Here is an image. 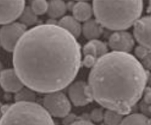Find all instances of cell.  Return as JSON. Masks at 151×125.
I'll return each mask as SVG.
<instances>
[{"label":"cell","mask_w":151,"mask_h":125,"mask_svg":"<svg viewBox=\"0 0 151 125\" xmlns=\"http://www.w3.org/2000/svg\"><path fill=\"white\" fill-rule=\"evenodd\" d=\"M12 63L25 87L52 93L73 83L82 65L81 48L76 38L60 25H39L18 42Z\"/></svg>","instance_id":"cell-1"},{"label":"cell","mask_w":151,"mask_h":125,"mask_svg":"<svg viewBox=\"0 0 151 125\" xmlns=\"http://www.w3.org/2000/svg\"><path fill=\"white\" fill-rule=\"evenodd\" d=\"M148 74L142 64L130 53H106L91 68L88 92L107 110L129 114L144 93Z\"/></svg>","instance_id":"cell-2"},{"label":"cell","mask_w":151,"mask_h":125,"mask_svg":"<svg viewBox=\"0 0 151 125\" xmlns=\"http://www.w3.org/2000/svg\"><path fill=\"white\" fill-rule=\"evenodd\" d=\"M95 18L103 28L124 31L135 25L143 12L142 1H93Z\"/></svg>","instance_id":"cell-3"},{"label":"cell","mask_w":151,"mask_h":125,"mask_svg":"<svg viewBox=\"0 0 151 125\" xmlns=\"http://www.w3.org/2000/svg\"><path fill=\"white\" fill-rule=\"evenodd\" d=\"M0 125H55L45 108L35 102H16L4 111Z\"/></svg>","instance_id":"cell-4"},{"label":"cell","mask_w":151,"mask_h":125,"mask_svg":"<svg viewBox=\"0 0 151 125\" xmlns=\"http://www.w3.org/2000/svg\"><path fill=\"white\" fill-rule=\"evenodd\" d=\"M42 104L50 115L56 118L66 117L71 111L70 101L65 94L60 92L47 94Z\"/></svg>","instance_id":"cell-5"},{"label":"cell","mask_w":151,"mask_h":125,"mask_svg":"<svg viewBox=\"0 0 151 125\" xmlns=\"http://www.w3.org/2000/svg\"><path fill=\"white\" fill-rule=\"evenodd\" d=\"M27 31L21 22H13L0 29V44L7 52H13L21 37Z\"/></svg>","instance_id":"cell-6"},{"label":"cell","mask_w":151,"mask_h":125,"mask_svg":"<svg viewBox=\"0 0 151 125\" xmlns=\"http://www.w3.org/2000/svg\"><path fill=\"white\" fill-rule=\"evenodd\" d=\"M106 53H108V48L106 43L98 39L91 40L83 48V60L82 63L87 68H92L96 61Z\"/></svg>","instance_id":"cell-7"},{"label":"cell","mask_w":151,"mask_h":125,"mask_svg":"<svg viewBox=\"0 0 151 125\" xmlns=\"http://www.w3.org/2000/svg\"><path fill=\"white\" fill-rule=\"evenodd\" d=\"M25 7V1H0V25L13 23L20 18Z\"/></svg>","instance_id":"cell-8"},{"label":"cell","mask_w":151,"mask_h":125,"mask_svg":"<svg viewBox=\"0 0 151 125\" xmlns=\"http://www.w3.org/2000/svg\"><path fill=\"white\" fill-rule=\"evenodd\" d=\"M134 38L151 52V16L140 18L134 25Z\"/></svg>","instance_id":"cell-9"},{"label":"cell","mask_w":151,"mask_h":125,"mask_svg":"<svg viewBox=\"0 0 151 125\" xmlns=\"http://www.w3.org/2000/svg\"><path fill=\"white\" fill-rule=\"evenodd\" d=\"M135 45V39L130 33L126 31H116L110 35L109 46L114 52H129Z\"/></svg>","instance_id":"cell-10"},{"label":"cell","mask_w":151,"mask_h":125,"mask_svg":"<svg viewBox=\"0 0 151 125\" xmlns=\"http://www.w3.org/2000/svg\"><path fill=\"white\" fill-rule=\"evenodd\" d=\"M68 94L70 101L76 106H83L92 101L88 92V84L83 81L71 83L69 86Z\"/></svg>","instance_id":"cell-11"},{"label":"cell","mask_w":151,"mask_h":125,"mask_svg":"<svg viewBox=\"0 0 151 125\" xmlns=\"http://www.w3.org/2000/svg\"><path fill=\"white\" fill-rule=\"evenodd\" d=\"M0 86L7 92L17 93L24 87V84L14 69H7L0 74Z\"/></svg>","instance_id":"cell-12"},{"label":"cell","mask_w":151,"mask_h":125,"mask_svg":"<svg viewBox=\"0 0 151 125\" xmlns=\"http://www.w3.org/2000/svg\"><path fill=\"white\" fill-rule=\"evenodd\" d=\"M82 33L89 41L96 40L102 35L103 27L96 19H91L84 22L83 25L82 26Z\"/></svg>","instance_id":"cell-13"},{"label":"cell","mask_w":151,"mask_h":125,"mask_svg":"<svg viewBox=\"0 0 151 125\" xmlns=\"http://www.w3.org/2000/svg\"><path fill=\"white\" fill-rule=\"evenodd\" d=\"M73 17L79 22H86L91 20L93 14V9L90 4L87 2H78L72 8Z\"/></svg>","instance_id":"cell-14"},{"label":"cell","mask_w":151,"mask_h":125,"mask_svg":"<svg viewBox=\"0 0 151 125\" xmlns=\"http://www.w3.org/2000/svg\"><path fill=\"white\" fill-rule=\"evenodd\" d=\"M58 25L65 29L70 35L77 38L80 35L82 32V26L79 21H78L74 17L72 16H65L61 18L58 23Z\"/></svg>","instance_id":"cell-15"},{"label":"cell","mask_w":151,"mask_h":125,"mask_svg":"<svg viewBox=\"0 0 151 125\" xmlns=\"http://www.w3.org/2000/svg\"><path fill=\"white\" fill-rule=\"evenodd\" d=\"M66 12V4L64 1L60 0H52L48 3L47 14L52 19L63 17Z\"/></svg>","instance_id":"cell-16"},{"label":"cell","mask_w":151,"mask_h":125,"mask_svg":"<svg viewBox=\"0 0 151 125\" xmlns=\"http://www.w3.org/2000/svg\"><path fill=\"white\" fill-rule=\"evenodd\" d=\"M120 125H151L146 116L141 114H132L123 118Z\"/></svg>","instance_id":"cell-17"},{"label":"cell","mask_w":151,"mask_h":125,"mask_svg":"<svg viewBox=\"0 0 151 125\" xmlns=\"http://www.w3.org/2000/svg\"><path fill=\"white\" fill-rule=\"evenodd\" d=\"M19 19L21 24L25 25L27 27L29 25H33L35 24L38 21V16L33 12L31 7H25Z\"/></svg>","instance_id":"cell-18"},{"label":"cell","mask_w":151,"mask_h":125,"mask_svg":"<svg viewBox=\"0 0 151 125\" xmlns=\"http://www.w3.org/2000/svg\"><path fill=\"white\" fill-rule=\"evenodd\" d=\"M123 119V115L114 111L107 110L104 113L103 120L106 125H120Z\"/></svg>","instance_id":"cell-19"},{"label":"cell","mask_w":151,"mask_h":125,"mask_svg":"<svg viewBox=\"0 0 151 125\" xmlns=\"http://www.w3.org/2000/svg\"><path fill=\"white\" fill-rule=\"evenodd\" d=\"M15 99L17 102H34L33 101L35 99V95L34 93V91L30 90L28 87H23L16 94Z\"/></svg>","instance_id":"cell-20"},{"label":"cell","mask_w":151,"mask_h":125,"mask_svg":"<svg viewBox=\"0 0 151 125\" xmlns=\"http://www.w3.org/2000/svg\"><path fill=\"white\" fill-rule=\"evenodd\" d=\"M31 9L33 12L37 15H43L46 12H47L48 10V3L45 0H35L32 1Z\"/></svg>","instance_id":"cell-21"},{"label":"cell","mask_w":151,"mask_h":125,"mask_svg":"<svg viewBox=\"0 0 151 125\" xmlns=\"http://www.w3.org/2000/svg\"><path fill=\"white\" fill-rule=\"evenodd\" d=\"M149 53H150V52L148 49H146L145 48H144V47H142L141 45L137 47V48L135 50V54L137 55L138 58H140L141 60L145 58Z\"/></svg>","instance_id":"cell-22"},{"label":"cell","mask_w":151,"mask_h":125,"mask_svg":"<svg viewBox=\"0 0 151 125\" xmlns=\"http://www.w3.org/2000/svg\"><path fill=\"white\" fill-rule=\"evenodd\" d=\"M104 118V114H102V111L100 110H95L91 112V118L94 121H101Z\"/></svg>","instance_id":"cell-23"},{"label":"cell","mask_w":151,"mask_h":125,"mask_svg":"<svg viewBox=\"0 0 151 125\" xmlns=\"http://www.w3.org/2000/svg\"><path fill=\"white\" fill-rule=\"evenodd\" d=\"M142 66L145 69L151 70V52L142 59Z\"/></svg>","instance_id":"cell-24"},{"label":"cell","mask_w":151,"mask_h":125,"mask_svg":"<svg viewBox=\"0 0 151 125\" xmlns=\"http://www.w3.org/2000/svg\"><path fill=\"white\" fill-rule=\"evenodd\" d=\"M70 125H95L92 124L91 122L88 121V120H78L72 123Z\"/></svg>","instance_id":"cell-25"},{"label":"cell","mask_w":151,"mask_h":125,"mask_svg":"<svg viewBox=\"0 0 151 125\" xmlns=\"http://www.w3.org/2000/svg\"><path fill=\"white\" fill-rule=\"evenodd\" d=\"M4 107H3V105L1 104V102H0V120H1V118L3 117V115H4Z\"/></svg>","instance_id":"cell-26"},{"label":"cell","mask_w":151,"mask_h":125,"mask_svg":"<svg viewBox=\"0 0 151 125\" xmlns=\"http://www.w3.org/2000/svg\"><path fill=\"white\" fill-rule=\"evenodd\" d=\"M147 83L148 84H149V86H150V87L151 88V74L148 76V80H147Z\"/></svg>","instance_id":"cell-27"},{"label":"cell","mask_w":151,"mask_h":125,"mask_svg":"<svg viewBox=\"0 0 151 125\" xmlns=\"http://www.w3.org/2000/svg\"><path fill=\"white\" fill-rule=\"evenodd\" d=\"M147 12H150V13H151V1H150V3H149V6H148Z\"/></svg>","instance_id":"cell-28"},{"label":"cell","mask_w":151,"mask_h":125,"mask_svg":"<svg viewBox=\"0 0 151 125\" xmlns=\"http://www.w3.org/2000/svg\"><path fill=\"white\" fill-rule=\"evenodd\" d=\"M4 71V66H3V64L0 62V74L2 73Z\"/></svg>","instance_id":"cell-29"}]
</instances>
